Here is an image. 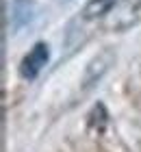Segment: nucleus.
I'll use <instances>...</instances> for the list:
<instances>
[{
	"label": "nucleus",
	"mask_w": 141,
	"mask_h": 152,
	"mask_svg": "<svg viewBox=\"0 0 141 152\" xmlns=\"http://www.w3.org/2000/svg\"><path fill=\"white\" fill-rule=\"evenodd\" d=\"M48 59H50V50H48V44L44 41H37L28 54L22 59V63H20V76L26 80H35L39 76V72L46 67Z\"/></svg>",
	"instance_id": "nucleus-2"
},
{
	"label": "nucleus",
	"mask_w": 141,
	"mask_h": 152,
	"mask_svg": "<svg viewBox=\"0 0 141 152\" xmlns=\"http://www.w3.org/2000/svg\"><path fill=\"white\" fill-rule=\"evenodd\" d=\"M107 124H109V113H107L102 102H98V104H94V109L89 113V130L94 135H102Z\"/></svg>",
	"instance_id": "nucleus-5"
},
{
	"label": "nucleus",
	"mask_w": 141,
	"mask_h": 152,
	"mask_svg": "<svg viewBox=\"0 0 141 152\" xmlns=\"http://www.w3.org/2000/svg\"><path fill=\"white\" fill-rule=\"evenodd\" d=\"M113 63H115V52H113L111 48H104V50L98 52L96 57L89 61L87 70H85V76H83V89L85 91H89L98 80H102V76L111 70Z\"/></svg>",
	"instance_id": "nucleus-3"
},
{
	"label": "nucleus",
	"mask_w": 141,
	"mask_h": 152,
	"mask_svg": "<svg viewBox=\"0 0 141 152\" xmlns=\"http://www.w3.org/2000/svg\"><path fill=\"white\" fill-rule=\"evenodd\" d=\"M141 22V0H117L109 15L102 20L104 28L111 33H124Z\"/></svg>",
	"instance_id": "nucleus-1"
},
{
	"label": "nucleus",
	"mask_w": 141,
	"mask_h": 152,
	"mask_svg": "<svg viewBox=\"0 0 141 152\" xmlns=\"http://www.w3.org/2000/svg\"><path fill=\"white\" fill-rule=\"evenodd\" d=\"M117 0H89L87 4L83 7L80 18L85 22H94V20H104L109 15V11L115 7Z\"/></svg>",
	"instance_id": "nucleus-4"
}]
</instances>
